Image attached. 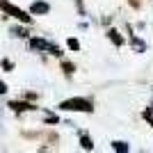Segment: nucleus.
Segmentation results:
<instances>
[{"label":"nucleus","mask_w":153,"mask_h":153,"mask_svg":"<svg viewBox=\"0 0 153 153\" xmlns=\"http://www.w3.org/2000/svg\"><path fill=\"white\" fill-rule=\"evenodd\" d=\"M110 39H112L117 46H121V44H123V39L119 37V32H114V30H110Z\"/></svg>","instance_id":"nucleus-7"},{"label":"nucleus","mask_w":153,"mask_h":153,"mask_svg":"<svg viewBox=\"0 0 153 153\" xmlns=\"http://www.w3.org/2000/svg\"><path fill=\"white\" fill-rule=\"evenodd\" d=\"M80 144H82L85 151H91V149H94V144H91V140L87 137V135H82V137H80Z\"/></svg>","instance_id":"nucleus-6"},{"label":"nucleus","mask_w":153,"mask_h":153,"mask_svg":"<svg viewBox=\"0 0 153 153\" xmlns=\"http://www.w3.org/2000/svg\"><path fill=\"white\" fill-rule=\"evenodd\" d=\"M2 66H5V69H7V71H12V69H14V64H12V62H9V59H5V62H2Z\"/></svg>","instance_id":"nucleus-11"},{"label":"nucleus","mask_w":153,"mask_h":153,"mask_svg":"<svg viewBox=\"0 0 153 153\" xmlns=\"http://www.w3.org/2000/svg\"><path fill=\"white\" fill-rule=\"evenodd\" d=\"M59 110H71V112H91V103L87 98H69V101L59 103Z\"/></svg>","instance_id":"nucleus-1"},{"label":"nucleus","mask_w":153,"mask_h":153,"mask_svg":"<svg viewBox=\"0 0 153 153\" xmlns=\"http://www.w3.org/2000/svg\"><path fill=\"white\" fill-rule=\"evenodd\" d=\"M144 117H146L149 121H151V126H153V112H151V110H146V112H144Z\"/></svg>","instance_id":"nucleus-12"},{"label":"nucleus","mask_w":153,"mask_h":153,"mask_svg":"<svg viewBox=\"0 0 153 153\" xmlns=\"http://www.w3.org/2000/svg\"><path fill=\"white\" fill-rule=\"evenodd\" d=\"M30 44H32V48H39V51H51V46H53L48 41H44V39H32Z\"/></svg>","instance_id":"nucleus-4"},{"label":"nucleus","mask_w":153,"mask_h":153,"mask_svg":"<svg viewBox=\"0 0 153 153\" xmlns=\"http://www.w3.org/2000/svg\"><path fill=\"white\" fill-rule=\"evenodd\" d=\"M0 9H5L9 16H14V19L23 21V23H32V16L27 12H23V9H19L16 5H12V2H7V0H0Z\"/></svg>","instance_id":"nucleus-2"},{"label":"nucleus","mask_w":153,"mask_h":153,"mask_svg":"<svg viewBox=\"0 0 153 153\" xmlns=\"http://www.w3.org/2000/svg\"><path fill=\"white\" fill-rule=\"evenodd\" d=\"M48 9H51V7L46 5V2H34V5L30 7L32 14H48Z\"/></svg>","instance_id":"nucleus-3"},{"label":"nucleus","mask_w":153,"mask_h":153,"mask_svg":"<svg viewBox=\"0 0 153 153\" xmlns=\"http://www.w3.org/2000/svg\"><path fill=\"white\" fill-rule=\"evenodd\" d=\"M66 44H69V48H71V51H80V41H78V39H69Z\"/></svg>","instance_id":"nucleus-9"},{"label":"nucleus","mask_w":153,"mask_h":153,"mask_svg":"<svg viewBox=\"0 0 153 153\" xmlns=\"http://www.w3.org/2000/svg\"><path fill=\"white\" fill-rule=\"evenodd\" d=\"M9 108L16 110V112H23V110H34V105H30V103H19V101H14V103H9Z\"/></svg>","instance_id":"nucleus-5"},{"label":"nucleus","mask_w":153,"mask_h":153,"mask_svg":"<svg viewBox=\"0 0 153 153\" xmlns=\"http://www.w3.org/2000/svg\"><path fill=\"white\" fill-rule=\"evenodd\" d=\"M5 91H7V85H5V82H0V94H5Z\"/></svg>","instance_id":"nucleus-13"},{"label":"nucleus","mask_w":153,"mask_h":153,"mask_svg":"<svg viewBox=\"0 0 153 153\" xmlns=\"http://www.w3.org/2000/svg\"><path fill=\"white\" fill-rule=\"evenodd\" d=\"M64 71H66V73H73V64H71V62H64Z\"/></svg>","instance_id":"nucleus-10"},{"label":"nucleus","mask_w":153,"mask_h":153,"mask_svg":"<svg viewBox=\"0 0 153 153\" xmlns=\"http://www.w3.org/2000/svg\"><path fill=\"white\" fill-rule=\"evenodd\" d=\"M112 149H117V151H121V153H126V151H128L126 142H114V144H112Z\"/></svg>","instance_id":"nucleus-8"}]
</instances>
